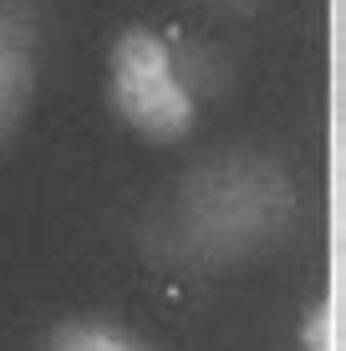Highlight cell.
Listing matches in <instances>:
<instances>
[{
    "label": "cell",
    "mask_w": 346,
    "mask_h": 351,
    "mask_svg": "<svg viewBox=\"0 0 346 351\" xmlns=\"http://www.w3.org/2000/svg\"><path fill=\"white\" fill-rule=\"evenodd\" d=\"M295 219V189L275 163L219 158L194 168L173 199V229L194 265L245 260L280 239Z\"/></svg>",
    "instance_id": "1"
},
{
    "label": "cell",
    "mask_w": 346,
    "mask_h": 351,
    "mask_svg": "<svg viewBox=\"0 0 346 351\" xmlns=\"http://www.w3.org/2000/svg\"><path fill=\"white\" fill-rule=\"evenodd\" d=\"M112 107L148 138H184L194 128V97L178 82L169 46L153 31H123L112 46Z\"/></svg>",
    "instance_id": "2"
},
{
    "label": "cell",
    "mask_w": 346,
    "mask_h": 351,
    "mask_svg": "<svg viewBox=\"0 0 346 351\" xmlns=\"http://www.w3.org/2000/svg\"><path fill=\"white\" fill-rule=\"evenodd\" d=\"M36 97V16L26 0H0V153Z\"/></svg>",
    "instance_id": "3"
},
{
    "label": "cell",
    "mask_w": 346,
    "mask_h": 351,
    "mask_svg": "<svg viewBox=\"0 0 346 351\" xmlns=\"http://www.w3.org/2000/svg\"><path fill=\"white\" fill-rule=\"evenodd\" d=\"M46 351H143V346L133 341V336L102 326V321H66V326L51 331Z\"/></svg>",
    "instance_id": "4"
},
{
    "label": "cell",
    "mask_w": 346,
    "mask_h": 351,
    "mask_svg": "<svg viewBox=\"0 0 346 351\" xmlns=\"http://www.w3.org/2000/svg\"><path fill=\"white\" fill-rule=\"evenodd\" d=\"M301 346L306 351H336V306H331V300H321L311 316H306Z\"/></svg>",
    "instance_id": "5"
}]
</instances>
